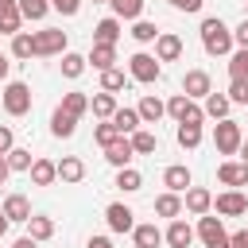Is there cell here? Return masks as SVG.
<instances>
[{
    "instance_id": "83f0119b",
    "label": "cell",
    "mask_w": 248,
    "mask_h": 248,
    "mask_svg": "<svg viewBox=\"0 0 248 248\" xmlns=\"http://www.w3.org/2000/svg\"><path fill=\"white\" fill-rule=\"evenodd\" d=\"M58 108H62V112H70V116H78V120H81V116H85V112H89V93H81V89H70V93H66V97H62V105H58Z\"/></svg>"
},
{
    "instance_id": "44dd1931",
    "label": "cell",
    "mask_w": 248,
    "mask_h": 248,
    "mask_svg": "<svg viewBox=\"0 0 248 248\" xmlns=\"http://www.w3.org/2000/svg\"><path fill=\"white\" fill-rule=\"evenodd\" d=\"M58 178H62L66 186H78V182L85 178V163H81L78 155H62V159H58Z\"/></svg>"
},
{
    "instance_id": "d6986e66",
    "label": "cell",
    "mask_w": 248,
    "mask_h": 248,
    "mask_svg": "<svg viewBox=\"0 0 248 248\" xmlns=\"http://www.w3.org/2000/svg\"><path fill=\"white\" fill-rule=\"evenodd\" d=\"M0 209H4V217L16 221V225H27V217H31V202H27L23 194H8Z\"/></svg>"
},
{
    "instance_id": "7dc6e473",
    "label": "cell",
    "mask_w": 248,
    "mask_h": 248,
    "mask_svg": "<svg viewBox=\"0 0 248 248\" xmlns=\"http://www.w3.org/2000/svg\"><path fill=\"white\" fill-rule=\"evenodd\" d=\"M232 46H248V19H240V27L232 31Z\"/></svg>"
},
{
    "instance_id": "b9f144b4",
    "label": "cell",
    "mask_w": 248,
    "mask_h": 248,
    "mask_svg": "<svg viewBox=\"0 0 248 248\" xmlns=\"http://www.w3.org/2000/svg\"><path fill=\"white\" fill-rule=\"evenodd\" d=\"M101 89H105V93H120V89H124V70H116V66L105 70V74H101Z\"/></svg>"
},
{
    "instance_id": "e0dca14e",
    "label": "cell",
    "mask_w": 248,
    "mask_h": 248,
    "mask_svg": "<svg viewBox=\"0 0 248 248\" xmlns=\"http://www.w3.org/2000/svg\"><path fill=\"white\" fill-rule=\"evenodd\" d=\"M105 159H108V167H132V159H136V151H132V143H128V136H120L116 143H108L105 147Z\"/></svg>"
},
{
    "instance_id": "7bdbcfd3",
    "label": "cell",
    "mask_w": 248,
    "mask_h": 248,
    "mask_svg": "<svg viewBox=\"0 0 248 248\" xmlns=\"http://www.w3.org/2000/svg\"><path fill=\"white\" fill-rule=\"evenodd\" d=\"M93 140H97L101 147H108V143H116V140H120V132H116V128H112L108 120H101V124L93 128Z\"/></svg>"
},
{
    "instance_id": "3957f363",
    "label": "cell",
    "mask_w": 248,
    "mask_h": 248,
    "mask_svg": "<svg viewBox=\"0 0 248 248\" xmlns=\"http://www.w3.org/2000/svg\"><path fill=\"white\" fill-rule=\"evenodd\" d=\"M128 74H132V81L151 85V81L163 78V62H159L155 54H147V50H136V54L128 58Z\"/></svg>"
},
{
    "instance_id": "c3c4849f",
    "label": "cell",
    "mask_w": 248,
    "mask_h": 248,
    "mask_svg": "<svg viewBox=\"0 0 248 248\" xmlns=\"http://www.w3.org/2000/svg\"><path fill=\"white\" fill-rule=\"evenodd\" d=\"M170 4H174L178 12H190V16H194V12H202V4H205V0H170Z\"/></svg>"
},
{
    "instance_id": "f5cc1de1",
    "label": "cell",
    "mask_w": 248,
    "mask_h": 248,
    "mask_svg": "<svg viewBox=\"0 0 248 248\" xmlns=\"http://www.w3.org/2000/svg\"><path fill=\"white\" fill-rule=\"evenodd\" d=\"M8 70H12V62H8V54H4V50H0V81H4V78H8Z\"/></svg>"
},
{
    "instance_id": "9a60e30c",
    "label": "cell",
    "mask_w": 248,
    "mask_h": 248,
    "mask_svg": "<svg viewBox=\"0 0 248 248\" xmlns=\"http://www.w3.org/2000/svg\"><path fill=\"white\" fill-rule=\"evenodd\" d=\"M136 112H140V124H159L167 116V101H159L155 93H143L140 105H136Z\"/></svg>"
},
{
    "instance_id": "f6af8a7d",
    "label": "cell",
    "mask_w": 248,
    "mask_h": 248,
    "mask_svg": "<svg viewBox=\"0 0 248 248\" xmlns=\"http://www.w3.org/2000/svg\"><path fill=\"white\" fill-rule=\"evenodd\" d=\"M50 8H54L58 16H78V12H81V0H50Z\"/></svg>"
},
{
    "instance_id": "8992f818",
    "label": "cell",
    "mask_w": 248,
    "mask_h": 248,
    "mask_svg": "<svg viewBox=\"0 0 248 248\" xmlns=\"http://www.w3.org/2000/svg\"><path fill=\"white\" fill-rule=\"evenodd\" d=\"M194 236H198L205 248H225V240H229V232H225V225H221V217H217V213H205V217H198V229H194Z\"/></svg>"
},
{
    "instance_id": "ee69618b",
    "label": "cell",
    "mask_w": 248,
    "mask_h": 248,
    "mask_svg": "<svg viewBox=\"0 0 248 248\" xmlns=\"http://www.w3.org/2000/svg\"><path fill=\"white\" fill-rule=\"evenodd\" d=\"M229 105H248V81H229Z\"/></svg>"
},
{
    "instance_id": "9f6ffc18",
    "label": "cell",
    "mask_w": 248,
    "mask_h": 248,
    "mask_svg": "<svg viewBox=\"0 0 248 248\" xmlns=\"http://www.w3.org/2000/svg\"><path fill=\"white\" fill-rule=\"evenodd\" d=\"M8 174H12V170H8V163H4V167H0V186L8 182Z\"/></svg>"
},
{
    "instance_id": "e575fe53",
    "label": "cell",
    "mask_w": 248,
    "mask_h": 248,
    "mask_svg": "<svg viewBox=\"0 0 248 248\" xmlns=\"http://www.w3.org/2000/svg\"><path fill=\"white\" fill-rule=\"evenodd\" d=\"M58 66H62V78H70V81H78V78L85 74V54H74V50H66Z\"/></svg>"
},
{
    "instance_id": "4316f807",
    "label": "cell",
    "mask_w": 248,
    "mask_h": 248,
    "mask_svg": "<svg viewBox=\"0 0 248 248\" xmlns=\"http://www.w3.org/2000/svg\"><path fill=\"white\" fill-rule=\"evenodd\" d=\"M155 213H159V217H167V221L182 217V194H170V190H163V194L155 198Z\"/></svg>"
},
{
    "instance_id": "f907efd6",
    "label": "cell",
    "mask_w": 248,
    "mask_h": 248,
    "mask_svg": "<svg viewBox=\"0 0 248 248\" xmlns=\"http://www.w3.org/2000/svg\"><path fill=\"white\" fill-rule=\"evenodd\" d=\"M85 248H112V240H108V236H89Z\"/></svg>"
},
{
    "instance_id": "4fadbf2b",
    "label": "cell",
    "mask_w": 248,
    "mask_h": 248,
    "mask_svg": "<svg viewBox=\"0 0 248 248\" xmlns=\"http://www.w3.org/2000/svg\"><path fill=\"white\" fill-rule=\"evenodd\" d=\"M163 244H167V248H190V244H194V225L182 221V217H174V221L167 225V232H163Z\"/></svg>"
},
{
    "instance_id": "7a4b0ae2",
    "label": "cell",
    "mask_w": 248,
    "mask_h": 248,
    "mask_svg": "<svg viewBox=\"0 0 248 248\" xmlns=\"http://www.w3.org/2000/svg\"><path fill=\"white\" fill-rule=\"evenodd\" d=\"M66 31L62 27H43V31H31V50L35 58H54V54H66Z\"/></svg>"
},
{
    "instance_id": "74e56055",
    "label": "cell",
    "mask_w": 248,
    "mask_h": 248,
    "mask_svg": "<svg viewBox=\"0 0 248 248\" xmlns=\"http://www.w3.org/2000/svg\"><path fill=\"white\" fill-rule=\"evenodd\" d=\"M16 4H19V16L31 19V23H39V19L50 12V0H16Z\"/></svg>"
},
{
    "instance_id": "5bb4252c",
    "label": "cell",
    "mask_w": 248,
    "mask_h": 248,
    "mask_svg": "<svg viewBox=\"0 0 248 248\" xmlns=\"http://www.w3.org/2000/svg\"><path fill=\"white\" fill-rule=\"evenodd\" d=\"M155 58H159V62H178V58H182V39H178L174 31H159V39H155Z\"/></svg>"
},
{
    "instance_id": "ba28073f",
    "label": "cell",
    "mask_w": 248,
    "mask_h": 248,
    "mask_svg": "<svg viewBox=\"0 0 248 248\" xmlns=\"http://www.w3.org/2000/svg\"><path fill=\"white\" fill-rule=\"evenodd\" d=\"M217 182L229 186V190L248 186V163H240V159H225V163L217 167Z\"/></svg>"
},
{
    "instance_id": "7c38bea8",
    "label": "cell",
    "mask_w": 248,
    "mask_h": 248,
    "mask_svg": "<svg viewBox=\"0 0 248 248\" xmlns=\"http://www.w3.org/2000/svg\"><path fill=\"white\" fill-rule=\"evenodd\" d=\"M105 221H108V229H112V232H132V229H136V213H132L124 202L105 205Z\"/></svg>"
},
{
    "instance_id": "bcb514c9",
    "label": "cell",
    "mask_w": 248,
    "mask_h": 248,
    "mask_svg": "<svg viewBox=\"0 0 248 248\" xmlns=\"http://www.w3.org/2000/svg\"><path fill=\"white\" fill-rule=\"evenodd\" d=\"M12 147H16V132H12L8 124H0V155H8Z\"/></svg>"
},
{
    "instance_id": "5b68a950",
    "label": "cell",
    "mask_w": 248,
    "mask_h": 248,
    "mask_svg": "<svg viewBox=\"0 0 248 248\" xmlns=\"http://www.w3.org/2000/svg\"><path fill=\"white\" fill-rule=\"evenodd\" d=\"M240 143H244V132H240L236 120H217L213 124V147H217V155H236Z\"/></svg>"
},
{
    "instance_id": "9c48e42d",
    "label": "cell",
    "mask_w": 248,
    "mask_h": 248,
    "mask_svg": "<svg viewBox=\"0 0 248 248\" xmlns=\"http://www.w3.org/2000/svg\"><path fill=\"white\" fill-rule=\"evenodd\" d=\"M182 93H186L190 101H205V97L213 93L209 74H205V70H186V78H182Z\"/></svg>"
},
{
    "instance_id": "91938a15",
    "label": "cell",
    "mask_w": 248,
    "mask_h": 248,
    "mask_svg": "<svg viewBox=\"0 0 248 248\" xmlns=\"http://www.w3.org/2000/svg\"><path fill=\"white\" fill-rule=\"evenodd\" d=\"M93 4H108V0H93Z\"/></svg>"
},
{
    "instance_id": "680465c9",
    "label": "cell",
    "mask_w": 248,
    "mask_h": 248,
    "mask_svg": "<svg viewBox=\"0 0 248 248\" xmlns=\"http://www.w3.org/2000/svg\"><path fill=\"white\" fill-rule=\"evenodd\" d=\"M244 19H248V0H244Z\"/></svg>"
},
{
    "instance_id": "f35d334b",
    "label": "cell",
    "mask_w": 248,
    "mask_h": 248,
    "mask_svg": "<svg viewBox=\"0 0 248 248\" xmlns=\"http://www.w3.org/2000/svg\"><path fill=\"white\" fill-rule=\"evenodd\" d=\"M198 143H202V124H178V147L194 151Z\"/></svg>"
},
{
    "instance_id": "d4e9b609",
    "label": "cell",
    "mask_w": 248,
    "mask_h": 248,
    "mask_svg": "<svg viewBox=\"0 0 248 248\" xmlns=\"http://www.w3.org/2000/svg\"><path fill=\"white\" fill-rule=\"evenodd\" d=\"M89 108H93L97 120H112V112H116L120 105H116V93H105V89H101V93L89 97Z\"/></svg>"
},
{
    "instance_id": "ffe728a7",
    "label": "cell",
    "mask_w": 248,
    "mask_h": 248,
    "mask_svg": "<svg viewBox=\"0 0 248 248\" xmlns=\"http://www.w3.org/2000/svg\"><path fill=\"white\" fill-rule=\"evenodd\" d=\"M132 244H136V248H159V244H163V229H159L155 221H143V225L132 229Z\"/></svg>"
},
{
    "instance_id": "6da1fadb",
    "label": "cell",
    "mask_w": 248,
    "mask_h": 248,
    "mask_svg": "<svg viewBox=\"0 0 248 248\" xmlns=\"http://www.w3.org/2000/svg\"><path fill=\"white\" fill-rule=\"evenodd\" d=\"M202 46H205V54H213V58L232 54V31L225 27V19H217V16H205V19H202Z\"/></svg>"
},
{
    "instance_id": "277c9868",
    "label": "cell",
    "mask_w": 248,
    "mask_h": 248,
    "mask_svg": "<svg viewBox=\"0 0 248 248\" xmlns=\"http://www.w3.org/2000/svg\"><path fill=\"white\" fill-rule=\"evenodd\" d=\"M0 105L8 116H27L31 112V85L27 81H8L0 93Z\"/></svg>"
},
{
    "instance_id": "f1b7e54d",
    "label": "cell",
    "mask_w": 248,
    "mask_h": 248,
    "mask_svg": "<svg viewBox=\"0 0 248 248\" xmlns=\"http://www.w3.org/2000/svg\"><path fill=\"white\" fill-rule=\"evenodd\" d=\"M108 124H112V128H116L120 136H132L136 128H143V124H140V112H136V108H116Z\"/></svg>"
},
{
    "instance_id": "ac0fdd59",
    "label": "cell",
    "mask_w": 248,
    "mask_h": 248,
    "mask_svg": "<svg viewBox=\"0 0 248 248\" xmlns=\"http://www.w3.org/2000/svg\"><path fill=\"white\" fill-rule=\"evenodd\" d=\"M27 174H31V186H54L58 182V163L54 159H35Z\"/></svg>"
},
{
    "instance_id": "484cf974",
    "label": "cell",
    "mask_w": 248,
    "mask_h": 248,
    "mask_svg": "<svg viewBox=\"0 0 248 248\" xmlns=\"http://www.w3.org/2000/svg\"><path fill=\"white\" fill-rule=\"evenodd\" d=\"M128 143H132L136 155H155V151H159V136L147 132V128H136V132L128 136Z\"/></svg>"
},
{
    "instance_id": "d590c367",
    "label": "cell",
    "mask_w": 248,
    "mask_h": 248,
    "mask_svg": "<svg viewBox=\"0 0 248 248\" xmlns=\"http://www.w3.org/2000/svg\"><path fill=\"white\" fill-rule=\"evenodd\" d=\"M229 108H232V105H229V97H225V93H209L202 112H205V116H213V120H229Z\"/></svg>"
},
{
    "instance_id": "11a10c76",
    "label": "cell",
    "mask_w": 248,
    "mask_h": 248,
    "mask_svg": "<svg viewBox=\"0 0 248 248\" xmlns=\"http://www.w3.org/2000/svg\"><path fill=\"white\" fill-rule=\"evenodd\" d=\"M8 225H12V221H8V217H4V209H0V236L8 232Z\"/></svg>"
},
{
    "instance_id": "1f68e13d",
    "label": "cell",
    "mask_w": 248,
    "mask_h": 248,
    "mask_svg": "<svg viewBox=\"0 0 248 248\" xmlns=\"http://www.w3.org/2000/svg\"><path fill=\"white\" fill-rule=\"evenodd\" d=\"M4 163H8V170H12V174H27L35 159H31V151H27V147H12V151L4 155Z\"/></svg>"
},
{
    "instance_id": "4dcf8cb0",
    "label": "cell",
    "mask_w": 248,
    "mask_h": 248,
    "mask_svg": "<svg viewBox=\"0 0 248 248\" xmlns=\"http://www.w3.org/2000/svg\"><path fill=\"white\" fill-rule=\"evenodd\" d=\"M229 81H248V46H236L229 54Z\"/></svg>"
},
{
    "instance_id": "8d00e7d4",
    "label": "cell",
    "mask_w": 248,
    "mask_h": 248,
    "mask_svg": "<svg viewBox=\"0 0 248 248\" xmlns=\"http://www.w3.org/2000/svg\"><path fill=\"white\" fill-rule=\"evenodd\" d=\"M128 35H132V39H136L140 46H147V43H155V39H159V27H155L151 19H136Z\"/></svg>"
},
{
    "instance_id": "681fc988",
    "label": "cell",
    "mask_w": 248,
    "mask_h": 248,
    "mask_svg": "<svg viewBox=\"0 0 248 248\" xmlns=\"http://www.w3.org/2000/svg\"><path fill=\"white\" fill-rule=\"evenodd\" d=\"M225 248H248V229H244V232H229Z\"/></svg>"
},
{
    "instance_id": "ab89813d",
    "label": "cell",
    "mask_w": 248,
    "mask_h": 248,
    "mask_svg": "<svg viewBox=\"0 0 248 248\" xmlns=\"http://www.w3.org/2000/svg\"><path fill=\"white\" fill-rule=\"evenodd\" d=\"M190 105H194V101H190L186 93H174V97L167 101V116H174V120L182 124V120H186V112H190Z\"/></svg>"
},
{
    "instance_id": "94428289",
    "label": "cell",
    "mask_w": 248,
    "mask_h": 248,
    "mask_svg": "<svg viewBox=\"0 0 248 248\" xmlns=\"http://www.w3.org/2000/svg\"><path fill=\"white\" fill-rule=\"evenodd\" d=\"M0 167H4V155H0Z\"/></svg>"
},
{
    "instance_id": "60d3db41",
    "label": "cell",
    "mask_w": 248,
    "mask_h": 248,
    "mask_svg": "<svg viewBox=\"0 0 248 248\" xmlns=\"http://www.w3.org/2000/svg\"><path fill=\"white\" fill-rule=\"evenodd\" d=\"M12 58H35V50H31V31L12 35Z\"/></svg>"
},
{
    "instance_id": "7402d4cb",
    "label": "cell",
    "mask_w": 248,
    "mask_h": 248,
    "mask_svg": "<svg viewBox=\"0 0 248 248\" xmlns=\"http://www.w3.org/2000/svg\"><path fill=\"white\" fill-rule=\"evenodd\" d=\"M74 132H78V116L54 108V112H50V136H54V140H70Z\"/></svg>"
},
{
    "instance_id": "2e32d148",
    "label": "cell",
    "mask_w": 248,
    "mask_h": 248,
    "mask_svg": "<svg viewBox=\"0 0 248 248\" xmlns=\"http://www.w3.org/2000/svg\"><path fill=\"white\" fill-rule=\"evenodd\" d=\"M85 66H93L97 74H105V70H112V66H116V46H105V43H93V46H89V54H85Z\"/></svg>"
},
{
    "instance_id": "6f0895ef",
    "label": "cell",
    "mask_w": 248,
    "mask_h": 248,
    "mask_svg": "<svg viewBox=\"0 0 248 248\" xmlns=\"http://www.w3.org/2000/svg\"><path fill=\"white\" fill-rule=\"evenodd\" d=\"M8 4H16V0H0V8H8Z\"/></svg>"
},
{
    "instance_id": "52a82bcc",
    "label": "cell",
    "mask_w": 248,
    "mask_h": 248,
    "mask_svg": "<svg viewBox=\"0 0 248 248\" xmlns=\"http://www.w3.org/2000/svg\"><path fill=\"white\" fill-rule=\"evenodd\" d=\"M213 213H217V217H240V213H248V194H244V190H225V194H217V198H213Z\"/></svg>"
},
{
    "instance_id": "30bf717a",
    "label": "cell",
    "mask_w": 248,
    "mask_h": 248,
    "mask_svg": "<svg viewBox=\"0 0 248 248\" xmlns=\"http://www.w3.org/2000/svg\"><path fill=\"white\" fill-rule=\"evenodd\" d=\"M182 209L194 213V217H205V213H213V194H209L205 186H190V190L182 194Z\"/></svg>"
},
{
    "instance_id": "db71d44e",
    "label": "cell",
    "mask_w": 248,
    "mask_h": 248,
    "mask_svg": "<svg viewBox=\"0 0 248 248\" xmlns=\"http://www.w3.org/2000/svg\"><path fill=\"white\" fill-rule=\"evenodd\" d=\"M236 155H240V163H248V140L240 143V151H236Z\"/></svg>"
},
{
    "instance_id": "836d02e7",
    "label": "cell",
    "mask_w": 248,
    "mask_h": 248,
    "mask_svg": "<svg viewBox=\"0 0 248 248\" xmlns=\"http://www.w3.org/2000/svg\"><path fill=\"white\" fill-rule=\"evenodd\" d=\"M19 27H23L19 4H8V8H0V35H19Z\"/></svg>"
},
{
    "instance_id": "f546056e",
    "label": "cell",
    "mask_w": 248,
    "mask_h": 248,
    "mask_svg": "<svg viewBox=\"0 0 248 248\" xmlns=\"http://www.w3.org/2000/svg\"><path fill=\"white\" fill-rule=\"evenodd\" d=\"M108 4H112V16H116L120 23H124V19L136 23V19H143V4H147V0H108Z\"/></svg>"
},
{
    "instance_id": "cb8c5ba5",
    "label": "cell",
    "mask_w": 248,
    "mask_h": 248,
    "mask_svg": "<svg viewBox=\"0 0 248 248\" xmlns=\"http://www.w3.org/2000/svg\"><path fill=\"white\" fill-rule=\"evenodd\" d=\"M120 39V19L116 16H105L97 27H93V43H105V46H116Z\"/></svg>"
},
{
    "instance_id": "603a6c76",
    "label": "cell",
    "mask_w": 248,
    "mask_h": 248,
    "mask_svg": "<svg viewBox=\"0 0 248 248\" xmlns=\"http://www.w3.org/2000/svg\"><path fill=\"white\" fill-rule=\"evenodd\" d=\"M27 236L39 240V244L50 240V236H54V217H46V213H31V217H27Z\"/></svg>"
},
{
    "instance_id": "8fae6325",
    "label": "cell",
    "mask_w": 248,
    "mask_h": 248,
    "mask_svg": "<svg viewBox=\"0 0 248 248\" xmlns=\"http://www.w3.org/2000/svg\"><path fill=\"white\" fill-rule=\"evenodd\" d=\"M163 186H167L170 194H186V190L194 186V174H190V167H186V163H170V167L163 170Z\"/></svg>"
},
{
    "instance_id": "816d5d0a",
    "label": "cell",
    "mask_w": 248,
    "mask_h": 248,
    "mask_svg": "<svg viewBox=\"0 0 248 248\" xmlns=\"http://www.w3.org/2000/svg\"><path fill=\"white\" fill-rule=\"evenodd\" d=\"M12 248H39V240H31V236H19Z\"/></svg>"
},
{
    "instance_id": "d6a6232c",
    "label": "cell",
    "mask_w": 248,
    "mask_h": 248,
    "mask_svg": "<svg viewBox=\"0 0 248 248\" xmlns=\"http://www.w3.org/2000/svg\"><path fill=\"white\" fill-rule=\"evenodd\" d=\"M116 190H124V194L143 190V174H140L136 167H120V170H116Z\"/></svg>"
}]
</instances>
